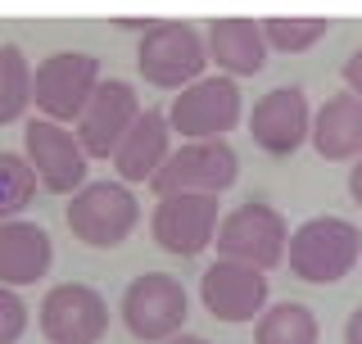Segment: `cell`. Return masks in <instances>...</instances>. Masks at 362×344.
Masks as SVG:
<instances>
[{
    "instance_id": "obj_1",
    "label": "cell",
    "mask_w": 362,
    "mask_h": 344,
    "mask_svg": "<svg viewBox=\"0 0 362 344\" xmlns=\"http://www.w3.org/2000/svg\"><path fill=\"white\" fill-rule=\"evenodd\" d=\"M290 272L308 285H335L362 258V231L344 217H308L286 245Z\"/></svg>"
},
{
    "instance_id": "obj_2",
    "label": "cell",
    "mask_w": 362,
    "mask_h": 344,
    "mask_svg": "<svg viewBox=\"0 0 362 344\" xmlns=\"http://www.w3.org/2000/svg\"><path fill=\"white\" fill-rule=\"evenodd\" d=\"M141 222V204L122 181H90L68 204V231L86 249H118Z\"/></svg>"
},
{
    "instance_id": "obj_3",
    "label": "cell",
    "mask_w": 362,
    "mask_h": 344,
    "mask_svg": "<svg viewBox=\"0 0 362 344\" xmlns=\"http://www.w3.org/2000/svg\"><path fill=\"white\" fill-rule=\"evenodd\" d=\"M240 177V159L226 141H186L163 159V168L150 177V190L163 195H222Z\"/></svg>"
},
{
    "instance_id": "obj_4",
    "label": "cell",
    "mask_w": 362,
    "mask_h": 344,
    "mask_svg": "<svg viewBox=\"0 0 362 344\" xmlns=\"http://www.w3.org/2000/svg\"><path fill=\"white\" fill-rule=\"evenodd\" d=\"M136 68L145 73L150 86H168V91H186L190 82H199L204 68H209V45L199 41L195 28L186 23L163 18L158 28H150L141 37V55Z\"/></svg>"
},
{
    "instance_id": "obj_5",
    "label": "cell",
    "mask_w": 362,
    "mask_h": 344,
    "mask_svg": "<svg viewBox=\"0 0 362 344\" xmlns=\"http://www.w3.org/2000/svg\"><path fill=\"white\" fill-rule=\"evenodd\" d=\"M222 258L249 263V268H276L286 263V245H290V227L286 217L267 204H240L218 222V236H213Z\"/></svg>"
},
{
    "instance_id": "obj_6",
    "label": "cell",
    "mask_w": 362,
    "mask_h": 344,
    "mask_svg": "<svg viewBox=\"0 0 362 344\" xmlns=\"http://www.w3.org/2000/svg\"><path fill=\"white\" fill-rule=\"evenodd\" d=\"M95 86H100V59L82 50H59L45 64H37V73H32V100L54 122L82 118Z\"/></svg>"
},
{
    "instance_id": "obj_7",
    "label": "cell",
    "mask_w": 362,
    "mask_h": 344,
    "mask_svg": "<svg viewBox=\"0 0 362 344\" xmlns=\"http://www.w3.org/2000/svg\"><path fill=\"white\" fill-rule=\"evenodd\" d=\"M118 317L136 340L163 344L186 322V290H181V281L168 277V272H145V277H136L127 290H122Z\"/></svg>"
},
{
    "instance_id": "obj_8",
    "label": "cell",
    "mask_w": 362,
    "mask_h": 344,
    "mask_svg": "<svg viewBox=\"0 0 362 344\" xmlns=\"http://www.w3.org/2000/svg\"><path fill=\"white\" fill-rule=\"evenodd\" d=\"M168 122L186 141H222L240 122V86L231 77H199L173 100Z\"/></svg>"
},
{
    "instance_id": "obj_9",
    "label": "cell",
    "mask_w": 362,
    "mask_h": 344,
    "mask_svg": "<svg viewBox=\"0 0 362 344\" xmlns=\"http://www.w3.org/2000/svg\"><path fill=\"white\" fill-rule=\"evenodd\" d=\"M37 322L50 344H100L109 331V304L100 290H90L82 281H68V285L45 290Z\"/></svg>"
},
{
    "instance_id": "obj_10",
    "label": "cell",
    "mask_w": 362,
    "mask_h": 344,
    "mask_svg": "<svg viewBox=\"0 0 362 344\" xmlns=\"http://www.w3.org/2000/svg\"><path fill=\"white\" fill-rule=\"evenodd\" d=\"M23 145H28V164L37 168L41 186L50 195H77L86 186V150L64 122L32 118L23 127Z\"/></svg>"
},
{
    "instance_id": "obj_11",
    "label": "cell",
    "mask_w": 362,
    "mask_h": 344,
    "mask_svg": "<svg viewBox=\"0 0 362 344\" xmlns=\"http://www.w3.org/2000/svg\"><path fill=\"white\" fill-rule=\"evenodd\" d=\"M199 299L213 322H254L267 308V272L235 258H218L199 277Z\"/></svg>"
},
{
    "instance_id": "obj_12",
    "label": "cell",
    "mask_w": 362,
    "mask_h": 344,
    "mask_svg": "<svg viewBox=\"0 0 362 344\" xmlns=\"http://www.w3.org/2000/svg\"><path fill=\"white\" fill-rule=\"evenodd\" d=\"M154 245L177 258H195L218 236V195H163L150 217Z\"/></svg>"
},
{
    "instance_id": "obj_13",
    "label": "cell",
    "mask_w": 362,
    "mask_h": 344,
    "mask_svg": "<svg viewBox=\"0 0 362 344\" xmlns=\"http://www.w3.org/2000/svg\"><path fill=\"white\" fill-rule=\"evenodd\" d=\"M141 118V100H136V86L122 82V77H109V82L95 86L90 105L77 118V145L86 150V159H109L122 145V136L132 132V122Z\"/></svg>"
},
{
    "instance_id": "obj_14",
    "label": "cell",
    "mask_w": 362,
    "mask_h": 344,
    "mask_svg": "<svg viewBox=\"0 0 362 344\" xmlns=\"http://www.w3.org/2000/svg\"><path fill=\"white\" fill-rule=\"evenodd\" d=\"M249 136H254L258 150L267 154H294L303 141L313 136V113H308V100H303L299 86H276L267 91L263 100L249 113Z\"/></svg>"
},
{
    "instance_id": "obj_15",
    "label": "cell",
    "mask_w": 362,
    "mask_h": 344,
    "mask_svg": "<svg viewBox=\"0 0 362 344\" xmlns=\"http://www.w3.org/2000/svg\"><path fill=\"white\" fill-rule=\"evenodd\" d=\"M54 245L41 222L9 217L0 222V285H32L50 272Z\"/></svg>"
},
{
    "instance_id": "obj_16",
    "label": "cell",
    "mask_w": 362,
    "mask_h": 344,
    "mask_svg": "<svg viewBox=\"0 0 362 344\" xmlns=\"http://www.w3.org/2000/svg\"><path fill=\"white\" fill-rule=\"evenodd\" d=\"M168 145H173V122H168V113L145 109L141 118L132 122V132L122 136V145L113 150V168H118L122 181H150L154 172L163 168V159L173 154Z\"/></svg>"
},
{
    "instance_id": "obj_17",
    "label": "cell",
    "mask_w": 362,
    "mask_h": 344,
    "mask_svg": "<svg viewBox=\"0 0 362 344\" xmlns=\"http://www.w3.org/2000/svg\"><path fill=\"white\" fill-rule=\"evenodd\" d=\"M209 59L226 77H254L267 68V37L254 18H218L209 28Z\"/></svg>"
},
{
    "instance_id": "obj_18",
    "label": "cell",
    "mask_w": 362,
    "mask_h": 344,
    "mask_svg": "<svg viewBox=\"0 0 362 344\" xmlns=\"http://www.w3.org/2000/svg\"><path fill=\"white\" fill-rule=\"evenodd\" d=\"M308 141L317 145V154L339 164V159H358L362 154V100L354 91H339L331 96L313 118V136Z\"/></svg>"
},
{
    "instance_id": "obj_19",
    "label": "cell",
    "mask_w": 362,
    "mask_h": 344,
    "mask_svg": "<svg viewBox=\"0 0 362 344\" xmlns=\"http://www.w3.org/2000/svg\"><path fill=\"white\" fill-rule=\"evenodd\" d=\"M258 344H317V317L303 304H276L258 317Z\"/></svg>"
},
{
    "instance_id": "obj_20",
    "label": "cell",
    "mask_w": 362,
    "mask_h": 344,
    "mask_svg": "<svg viewBox=\"0 0 362 344\" xmlns=\"http://www.w3.org/2000/svg\"><path fill=\"white\" fill-rule=\"evenodd\" d=\"M32 105V68L18 45H0V127L18 122Z\"/></svg>"
},
{
    "instance_id": "obj_21",
    "label": "cell",
    "mask_w": 362,
    "mask_h": 344,
    "mask_svg": "<svg viewBox=\"0 0 362 344\" xmlns=\"http://www.w3.org/2000/svg\"><path fill=\"white\" fill-rule=\"evenodd\" d=\"M37 186H41V177L28 159L0 150V222H9V217H18L28 209L37 200Z\"/></svg>"
},
{
    "instance_id": "obj_22",
    "label": "cell",
    "mask_w": 362,
    "mask_h": 344,
    "mask_svg": "<svg viewBox=\"0 0 362 344\" xmlns=\"http://www.w3.org/2000/svg\"><path fill=\"white\" fill-rule=\"evenodd\" d=\"M326 28H331L326 18H263L267 45H272V50H286V55L313 50V45L326 37Z\"/></svg>"
},
{
    "instance_id": "obj_23",
    "label": "cell",
    "mask_w": 362,
    "mask_h": 344,
    "mask_svg": "<svg viewBox=\"0 0 362 344\" xmlns=\"http://www.w3.org/2000/svg\"><path fill=\"white\" fill-rule=\"evenodd\" d=\"M28 326V304L14 294V285H0V344H18Z\"/></svg>"
},
{
    "instance_id": "obj_24",
    "label": "cell",
    "mask_w": 362,
    "mask_h": 344,
    "mask_svg": "<svg viewBox=\"0 0 362 344\" xmlns=\"http://www.w3.org/2000/svg\"><path fill=\"white\" fill-rule=\"evenodd\" d=\"M344 86L362 100V50H358V55H349V64H344Z\"/></svg>"
},
{
    "instance_id": "obj_25",
    "label": "cell",
    "mask_w": 362,
    "mask_h": 344,
    "mask_svg": "<svg viewBox=\"0 0 362 344\" xmlns=\"http://www.w3.org/2000/svg\"><path fill=\"white\" fill-rule=\"evenodd\" d=\"M163 18H113V28H127V32H150V28H158Z\"/></svg>"
},
{
    "instance_id": "obj_26",
    "label": "cell",
    "mask_w": 362,
    "mask_h": 344,
    "mask_svg": "<svg viewBox=\"0 0 362 344\" xmlns=\"http://www.w3.org/2000/svg\"><path fill=\"white\" fill-rule=\"evenodd\" d=\"M344 344H362V308L344 322Z\"/></svg>"
},
{
    "instance_id": "obj_27",
    "label": "cell",
    "mask_w": 362,
    "mask_h": 344,
    "mask_svg": "<svg viewBox=\"0 0 362 344\" xmlns=\"http://www.w3.org/2000/svg\"><path fill=\"white\" fill-rule=\"evenodd\" d=\"M349 195L362 204V154H358V164H354V172H349Z\"/></svg>"
},
{
    "instance_id": "obj_28",
    "label": "cell",
    "mask_w": 362,
    "mask_h": 344,
    "mask_svg": "<svg viewBox=\"0 0 362 344\" xmlns=\"http://www.w3.org/2000/svg\"><path fill=\"white\" fill-rule=\"evenodd\" d=\"M163 344H209V340H199V336H173V340H163Z\"/></svg>"
}]
</instances>
